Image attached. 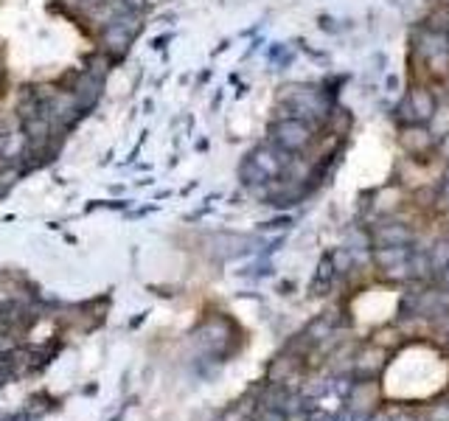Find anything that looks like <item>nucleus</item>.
<instances>
[{"mask_svg":"<svg viewBox=\"0 0 449 421\" xmlns=\"http://www.w3.org/2000/svg\"><path fill=\"white\" fill-rule=\"evenodd\" d=\"M314 132H317V130H314L312 124H306V121H301V118H275L267 127L269 140H272L275 146L292 152V155L304 152L314 140Z\"/></svg>","mask_w":449,"mask_h":421,"instance_id":"nucleus-1","label":"nucleus"},{"mask_svg":"<svg viewBox=\"0 0 449 421\" xmlns=\"http://www.w3.org/2000/svg\"><path fill=\"white\" fill-rule=\"evenodd\" d=\"M435 152H438L444 160H449V135H444V138L435 143Z\"/></svg>","mask_w":449,"mask_h":421,"instance_id":"nucleus-17","label":"nucleus"},{"mask_svg":"<svg viewBox=\"0 0 449 421\" xmlns=\"http://www.w3.org/2000/svg\"><path fill=\"white\" fill-rule=\"evenodd\" d=\"M393 121L399 124V127H410V124H418L416 121V113H413V104H410V98L407 93L402 95V101L393 107Z\"/></svg>","mask_w":449,"mask_h":421,"instance_id":"nucleus-13","label":"nucleus"},{"mask_svg":"<svg viewBox=\"0 0 449 421\" xmlns=\"http://www.w3.org/2000/svg\"><path fill=\"white\" fill-rule=\"evenodd\" d=\"M430 264H433L435 273H444V270H447L449 267V241H441V244L433 247V253H430Z\"/></svg>","mask_w":449,"mask_h":421,"instance_id":"nucleus-15","label":"nucleus"},{"mask_svg":"<svg viewBox=\"0 0 449 421\" xmlns=\"http://www.w3.org/2000/svg\"><path fill=\"white\" fill-rule=\"evenodd\" d=\"M289 225H292V219H289V217H278V219L267 222V228H289Z\"/></svg>","mask_w":449,"mask_h":421,"instance_id":"nucleus-19","label":"nucleus"},{"mask_svg":"<svg viewBox=\"0 0 449 421\" xmlns=\"http://www.w3.org/2000/svg\"><path fill=\"white\" fill-rule=\"evenodd\" d=\"M96 43H98V51H104L115 65L118 62H124L127 59V53H130V46H133V34L113 17L110 23H104L101 28H98V34H96Z\"/></svg>","mask_w":449,"mask_h":421,"instance_id":"nucleus-2","label":"nucleus"},{"mask_svg":"<svg viewBox=\"0 0 449 421\" xmlns=\"http://www.w3.org/2000/svg\"><path fill=\"white\" fill-rule=\"evenodd\" d=\"M413 43L421 59H430L435 53H444L449 51V34L444 28H430V26H421L416 34H413Z\"/></svg>","mask_w":449,"mask_h":421,"instance_id":"nucleus-6","label":"nucleus"},{"mask_svg":"<svg viewBox=\"0 0 449 421\" xmlns=\"http://www.w3.org/2000/svg\"><path fill=\"white\" fill-rule=\"evenodd\" d=\"M371 259L382 267V270H391V267H396V264H402L410 259V250L407 247H376L373 253H371Z\"/></svg>","mask_w":449,"mask_h":421,"instance_id":"nucleus-9","label":"nucleus"},{"mask_svg":"<svg viewBox=\"0 0 449 421\" xmlns=\"http://www.w3.org/2000/svg\"><path fill=\"white\" fill-rule=\"evenodd\" d=\"M427 130L433 132V138L441 140L444 135H449V104H438L433 118L427 121Z\"/></svg>","mask_w":449,"mask_h":421,"instance_id":"nucleus-12","label":"nucleus"},{"mask_svg":"<svg viewBox=\"0 0 449 421\" xmlns=\"http://www.w3.org/2000/svg\"><path fill=\"white\" fill-rule=\"evenodd\" d=\"M143 110H146V115H149V113L155 110V101H152V98H146V101H143Z\"/></svg>","mask_w":449,"mask_h":421,"instance_id":"nucleus-22","label":"nucleus"},{"mask_svg":"<svg viewBox=\"0 0 449 421\" xmlns=\"http://www.w3.org/2000/svg\"><path fill=\"white\" fill-rule=\"evenodd\" d=\"M121 6H124V11L143 14V9H146V0H121Z\"/></svg>","mask_w":449,"mask_h":421,"instance_id":"nucleus-16","label":"nucleus"},{"mask_svg":"<svg viewBox=\"0 0 449 421\" xmlns=\"http://www.w3.org/2000/svg\"><path fill=\"white\" fill-rule=\"evenodd\" d=\"M371 239L379 244V247H407L413 241V231L402 225V222H388V225H379Z\"/></svg>","mask_w":449,"mask_h":421,"instance_id":"nucleus-8","label":"nucleus"},{"mask_svg":"<svg viewBox=\"0 0 449 421\" xmlns=\"http://www.w3.org/2000/svg\"><path fill=\"white\" fill-rule=\"evenodd\" d=\"M113 68H115V62L104 51H98V48H96V53H90L88 59H85V71L93 73V76H98V79H107Z\"/></svg>","mask_w":449,"mask_h":421,"instance_id":"nucleus-11","label":"nucleus"},{"mask_svg":"<svg viewBox=\"0 0 449 421\" xmlns=\"http://www.w3.org/2000/svg\"><path fill=\"white\" fill-rule=\"evenodd\" d=\"M239 180H242V186L244 188H253V186H264L269 183V177L250 160V157H244L242 163H239Z\"/></svg>","mask_w":449,"mask_h":421,"instance_id":"nucleus-10","label":"nucleus"},{"mask_svg":"<svg viewBox=\"0 0 449 421\" xmlns=\"http://www.w3.org/2000/svg\"><path fill=\"white\" fill-rule=\"evenodd\" d=\"M104 85H107V79H98V76L88 73V71H76V76L71 82V93H73L76 104L82 107L85 115H90L98 107V101L104 95Z\"/></svg>","mask_w":449,"mask_h":421,"instance_id":"nucleus-3","label":"nucleus"},{"mask_svg":"<svg viewBox=\"0 0 449 421\" xmlns=\"http://www.w3.org/2000/svg\"><path fill=\"white\" fill-rule=\"evenodd\" d=\"M444 180H449V160H447V169H444Z\"/></svg>","mask_w":449,"mask_h":421,"instance_id":"nucleus-24","label":"nucleus"},{"mask_svg":"<svg viewBox=\"0 0 449 421\" xmlns=\"http://www.w3.org/2000/svg\"><path fill=\"white\" fill-rule=\"evenodd\" d=\"M407 98H410V104H413L416 121H418V124H427V121L433 118L435 107H438V98H435V93H433L427 85H413V88L407 90Z\"/></svg>","mask_w":449,"mask_h":421,"instance_id":"nucleus-7","label":"nucleus"},{"mask_svg":"<svg viewBox=\"0 0 449 421\" xmlns=\"http://www.w3.org/2000/svg\"><path fill=\"white\" fill-rule=\"evenodd\" d=\"M323 421H334V419H323Z\"/></svg>","mask_w":449,"mask_h":421,"instance_id":"nucleus-25","label":"nucleus"},{"mask_svg":"<svg viewBox=\"0 0 449 421\" xmlns=\"http://www.w3.org/2000/svg\"><path fill=\"white\" fill-rule=\"evenodd\" d=\"M441 199H444V202L449 205V180H444V183H441V188H438V202H441Z\"/></svg>","mask_w":449,"mask_h":421,"instance_id":"nucleus-20","label":"nucleus"},{"mask_svg":"<svg viewBox=\"0 0 449 421\" xmlns=\"http://www.w3.org/2000/svg\"><path fill=\"white\" fill-rule=\"evenodd\" d=\"M388 88H391V90H393V88H399V79H396V76H391V79H388Z\"/></svg>","mask_w":449,"mask_h":421,"instance_id":"nucleus-23","label":"nucleus"},{"mask_svg":"<svg viewBox=\"0 0 449 421\" xmlns=\"http://www.w3.org/2000/svg\"><path fill=\"white\" fill-rule=\"evenodd\" d=\"M447 34H449V23H447Z\"/></svg>","mask_w":449,"mask_h":421,"instance_id":"nucleus-26","label":"nucleus"},{"mask_svg":"<svg viewBox=\"0 0 449 421\" xmlns=\"http://www.w3.org/2000/svg\"><path fill=\"white\" fill-rule=\"evenodd\" d=\"M435 143L433 132L427 130V124H410V127H399V146L410 157H424L430 152H435Z\"/></svg>","mask_w":449,"mask_h":421,"instance_id":"nucleus-5","label":"nucleus"},{"mask_svg":"<svg viewBox=\"0 0 449 421\" xmlns=\"http://www.w3.org/2000/svg\"><path fill=\"white\" fill-rule=\"evenodd\" d=\"M320 28H323V31H337V26H334L331 17H320Z\"/></svg>","mask_w":449,"mask_h":421,"instance_id":"nucleus-21","label":"nucleus"},{"mask_svg":"<svg viewBox=\"0 0 449 421\" xmlns=\"http://www.w3.org/2000/svg\"><path fill=\"white\" fill-rule=\"evenodd\" d=\"M329 259H331V264H334V270H337V273H349V270L354 267V250H349V247L334 250Z\"/></svg>","mask_w":449,"mask_h":421,"instance_id":"nucleus-14","label":"nucleus"},{"mask_svg":"<svg viewBox=\"0 0 449 421\" xmlns=\"http://www.w3.org/2000/svg\"><path fill=\"white\" fill-rule=\"evenodd\" d=\"M264 175H267L269 180H278L281 175H284V169H287V163L292 160V152H287V149H281V146H275L272 140L267 143H259L250 155H247Z\"/></svg>","mask_w":449,"mask_h":421,"instance_id":"nucleus-4","label":"nucleus"},{"mask_svg":"<svg viewBox=\"0 0 449 421\" xmlns=\"http://www.w3.org/2000/svg\"><path fill=\"white\" fill-rule=\"evenodd\" d=\"M172 37H175V34H163V37H155V40H152V48H155V51H163V48L172 43Z\"/></svg>","mask_w":449,"mask_h":421,"instance_id":"nucleus-18","label":"nucleus"},{"mask_svg":"<svg viewBox=\"0 0 449 421\" xmlns=\"http://www.w3.org/2000/svg\"><path fill=\"white\" fill-rule=\"evenodd\" d=\"M404 421H410V419H404Z\"/></svg>","mask_w":449,"mask_h":421,"instance_id":"nucleus-27","label":"nucleus"}]
</instances>
